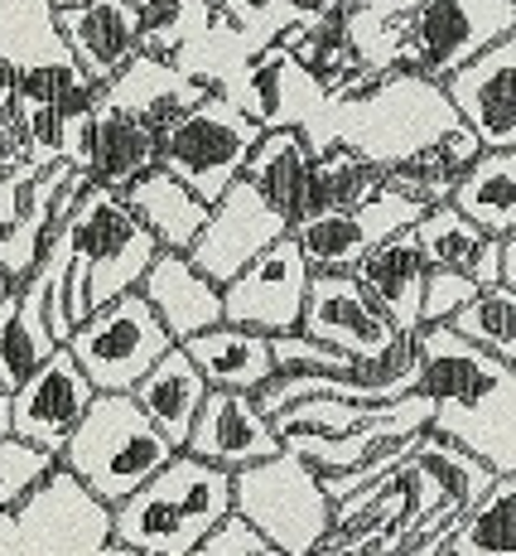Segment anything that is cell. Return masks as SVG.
<instances>
[{
    "mask_svg": "<svg viewBox=\"0 0 516 556\" xmlns=\"http://www.w3.org/2000/svg\"><path fill=\"white\" fill-rule=\"evenodd\" d=\"M454 126H464V122H459L444 83L415 78V73H386V78H376L358 98L328 102L305 126V141L314 155L343 146V151L376 165L382 175H391L405 160L439 146Z\"/></svg>",
    "mask_w": 516,
    "mask_h": 556,
    "instance_id": "cell-1",
    "label": "cell"
},
{
    "mask_svg": "<svg viewBox=\"0 0 516 556\" xmlns=\"http://www.w3.org/2000/svg\"><path fill=\"white\" fill-rule=\"evenodd\" d=\"M236 513V475L179 451L155 479L112 508V542L141 556H193Z\"/></svg>",
    "mask_w": 516,
    "mask_h": 556,
    "instance_id": "cell-2",
    "label": "cell"
},
{
    "mask_svg": "<svg viewBox=\"0 0 516 556\" xmlns=\"http://www.w3.org/2000/svg\"><path fill=\"white\" fill-rule=\"evenodd\" d=\"M63 232H68V248H73V266H68L73 325H88L96 309L141 291V281L159 256L155 232L136 218L131 203L116 189H102V185H92L82 194L73 218L63 223Z\"/></svg>",
    "mask_w": 516,
    "mask_h": 556,
    "instance_id": "cell-3",
    "label": "cell"
},
{
    "mask_svg": "<svg viewBox=\"0 0 516 556\" xmlns=\"http://www.w3.org/2000/svg\"><path fill=\"white\" fill-rule=\"evenodd\" d=\"M179 451L155 431L136 397H96L63 451V475H73L102 508H121Z\"/></svg>",
    "mask_w": 516,
    "mask_h": 556,
    "instance_id": "cell-4",
    "label": "cell"
},
{
    "mask_svg": "<svg viewBox=\"0 0 516 556\" xmlns=\"http://www.w3.org/2000/svg\"><path fill=\"white\" fill-rule=\"evenodd\" d=\"M261 136L266 131L242 106L228 102L222 92H208L198 106L159 126V169L189 185L212 208L232 194V185L246 179V165H251Z\"/></svg>",
    "mask_w": 516,
    "mask_h": 556,
    "instance_id": "cell-5",
    "label": "cell"
},
{
    "mask_svg": "<svg viewBox=\"0 0 516 556\" xmlns=\"http://www.w3.org/2000/svg\"><path fill=\"white\" fill-rule=\"evenodd\" d=\"M507 35H516V0H421L401 20L391 73L449 83Z\"/></svg>",
    "mask_w": 516,
    "mask_h": 556,
    "instance_id": "cell-6",
    "label": "cell"
},
{
    "mask_svg": "<svg viewBox=\"0 0 516 556\" xmlns=\"http://www.w3.org/2000/svg\"><path fill=\"white\" fill-rule=\"evenodd\" d=\"M236 518H246L285 556H314L333 532V498L299 455H275L236 475Z\"/></svg>",
    "mask_w": 516,
    "mask_h": 556,
    "instance_id": "cell-7",
    "label": "cell"
},
{
    "mask_svg": "<svg viewBox=\"0 0 516 556\" xmlns=\"http://www.w3.org/2000/svg\"><path fill=\"white\" fill-rule=\"evenodd\" d=\"M63 349L88 372L96 397H131L150 378V368L175 349V339L159 325V315L150 309L145 295L131 291L106 309H96L88 325L73 329V339Z\"/></svg>",
    "mask_w": 516,
    "mask_h": 556,
    "instance_id": "cell-8",
    "label": "cell"
},
{
    "mask_svg": "<svg viewBox=\"0 0 516 556\" xmlns=\"http://www.w3.org/2000/svg\"><path fill=\"white\" fill-rule=\"evenodd\" d=\"M425 213L429 208H421L415 199L391 194V189L382 185L362 208L309 213V218H299L289 238L299 242V252H305V262L314 266V276H352L376 248H386L391 238L411 232Z\"/></svg>",
    "mask_w": 516,
    "mask_h": 556,
    "instance_id": "cell-9",
    "label": "cell"
},
{
    "mask_svg": "<svg viewBox=\"0 0 516 556\" xmlns=\"http://www.w3.org/2000/svg\"><path fill=\"white\" fill-rule=\"evenodd\" d=\"M309 286H314V266L305 262L295 238L275 242L261 252L232 286H222V325L251 329L261 339L299 334L309 305Z\"/></svg>",
    "mask_w": 516,
    "mask_h": 556,
    "instance_id": "cell-10",
    "label": "cell"
},
{
    "mask_svg": "<svg viewBox=\"0 0 516 556\" xmlns=\"http://www.w3.org/2000/svg\"><path fill=\"white\" fill-rule=\"evenodd\" d=\"M96 388L88 382V372L78 368V358L68 349H59L25 388L10 397V435L39 445L44 455L63 459L73 431L82 426V416L92 412Z\"/></svg>",
    "mask_w": 516,
    "mask_h": 556,
    "instance_id": "cell-11",
    "label": "cell"
},
{
    "mask_svg": "<svg viewBox=\"0 0 516 556\" xmlns=\"http://www.w3.org/2000/svg\"><path fill=\"white\" fill-rule=\"evenodd\" d=\"M289 232L295 228L242 179V185H232L228 199L212 203V218H208V228H203V238L193 242L189 262L198 266L208 281L232 286L256 256L271 252L275 242H285Z\"/></svg>",
    "mask_w": 516,
    "mask_h": 556,
    "instance_id": "cell-12",
    "label": "cell"
},
{
    "mask_svg": "<svg viewBox=\"0 0 516 556\" xmlns=\"http://www.w3.org/2000/svg\"><path fill=\"white\" fill-rule=\"evenodd\" d=\"M222 98L242 106L261 131H305V126L328 106L324 83H319L285 45H271V49L256 53V59L232 78V88L222 92Z\"/></svg>",
    "mask_w": 516,
    "mask_h": 556,
    "instance_id": "cell-13",
    "label": "cell"
},
{
    "mask_svg": "<svg viewBox=\"0 0 516 556\" xmlns=\"http://www.w3.org/2000/svg\"><path fill=\"white\" fill-rule=\"evenodd\" d=\"M299 334L314 339V344L338 349V354H348L358 363L391 354L396 339H405V334H396V325L382 315V305L362 291L358 276H314Z\"/></svg>",
    "mask_w": 516,
    "mask_h": 556,
    "instance_id": "cell-14",
    "label": "cell"
},
{
    "mask_svg": "<svg viewBox=\"0 0 516 556\" xmlns=\"http://www.w3.org/2000/svg\"><path fill=\"white\" fill-rule=\"evenodd\" d=\"M53 29H59L68 59L88 73L92 88H106L121 68H131L145 53L141 10L131 0H78V5L53 10Z\"/></svg>",
    "mask_w": 516,
    "mask_h": 556,
    "instance_id": "cell-15",
    "label": "cell"
},
{
    "mask_svg": "<svg viewBox=\"0 0 516 556\" xmlns=\"http://www.w3.org/2000/svg\"><path fill=\"white\" fill-rule=\"evenodd\" d=\"M415 339H421V392L435 402V421L478 412L492 392H502L512 382L507 363L473 349L468 339H459L449 325L421 329Z\"/></svg>",
    "mask_w": 516,
    "mask_h": 556,
    "instance_id": "cell-16",
    "label": "cell"
},
{
    "mask_svg": "<svg viewBox=\"0 0 516 556\" xmlns=\"http://www.w3.org/2000/svg\"><path fill=\"white\" fill-rule=\"evenodd\" d=\"M184 455L228 469V475H242V469L285 455V441L256 397H246V392H212L198 426H193Z\"/></svg>",
    "mask_w": 516,
    "mask_h": 556,
    "instance_id": "cell-17",
    "label": "cell"
},
{
    "mask_svg": "<svg viewBox=\"0 0 516 556\" xmlns=\"http://www.w3.org/2000/svg\"><path fill=\"white\" fill-rule=\"evenodd\" d=\"M444 92L482 151H516V35L459 68Z\"/></svg>",
    "mask_w": 516,
    "mask_h": 556,
    "instance_id": "cell-18",
    "label": "cell"
},
{
    "mask_svg": "<svg viewBox=\"0 0 516 556\" xmlns=\"http://www.w3.org/2000/svg\"><path fill=\"white\" fill-rule=\"evenodd\" d=\"M141 295L175 344H189V339L222 325V286L208 281L184 252H159L150 276L141 281Z\"/></svg>",
    "mask_w": 516,
    "mask_h": 556,
    "instance_id": "cell-19",
    "label": "cell"
},
{
    "mask_svg": "<svg viewBox=\"0 0 516 556\" xmlns=\"http://www.w3.org/2000/svg\"><path fill=\"white\" fill-rule=\"evenodd\" d=\"M362 281V291L382 305V315L396 325V334H421L425 329V281L429 262L415 242V232H401L386 248H376L367 262L352 271Z\"/></svg>",
    "mask_w": 516,
    "mask_h": 556,
    "instance_id": "cell-20",
    "label": "cell"
},
{
    "mask_svg": "<svg viewBox=\"0 0 516 556\" xmlns=\"http://www.w3.org/2000/svg\"><path fill=\"white\" fill-rule=\"evenodd\" d=\"M193 358V368L208 378L212 392H246V397H261L281 368H275V349L271 339L251 334V329H236V325H218L208 334L189 339L179 344Z\"/></svg>",
    "mask_w": 516,
    "mask_h": 556,
    "instance_id": "cell-21",
    "label": "cell"
},
{
    "mask_svg": "<svg viewBox=\"0 0 516 556\" xmlns=\"http://www.w3.org/2000/svg\"><path fill=\"white\" fill-rule=\"evenodd\" d=\"M150 169H159V126L141 122V116L116 112V106H106L102 92H96V106H92V160H88L92 185L126 194V189H131L136 179H145Z\"/></svg>",
    "mask_w": 516,
    "mask_h": 556,
    "instance_id": "cell-22",
    "label": "cell"
},
{
    "mask_svg": "<svg viewBox=\"0 0 516 556\" xmlns=\"http://www.w3.org/2000/svg\"><path fill=\"white\" fill-rule=\"evenodd\" d=\"M203 98H208V88H203L198 78H189L179 63L155 59V53H141L131 68H121L102 88L106 106H116V112H126V116H141L150 126L175 122L179 112L198 106Z\"/></svg>",
    "mask_w": 516,
    "mask_h": 556,
    "instance_id": "cell-23",
    "label": "cell"
},
{
    "mask_svg": "<svg viewBox=\"0 0 516 556\" xmlns=\"http://www.w3.org/2000/svg\"><path fill=\"white\" fill-rule=\"evenodd\" d=\"M411 232H415V242H421L429 271L473 276L482 291H488V286H502V242L488 238L478 223H468L454 203L429 208Z\"/></svg>",
    "mask_w": 516,
    "mask_h": 556,
    "instance_id": "cell-24",
    "label": "cell"
},
{
    "mask_svg": "<svg viewBox=\"0 0 516 556\" xmlns=\"http://www.w3.org/2000/svg\"><path fill=\"white\" fill-rule=\"evenodd\" d=\"M131 397L141 402V412L155 421V431L165 435L175 451H184L193 426H198V416H203V406L212 397V388H208V378L193 368V358L175 344L155 368H150V378L131 392Z\"/></svg>",
    "mask_w": 516,
    "mask_h": 556,
    "instance_id": "cell-25",
    "label": "cell"
},
{
    "mask_svg": "<svg viewBox=\"0 0 516 556\" xmlns=\"http://www.w3.org/2000/svg\"><path fill=\"white\" fill-rule=\"evenodd\" d=\"M246 185L295 228L309 213V189H314V151L305 131H266L246 165Z\"/></svg>",
    "mask_w": 516,
    "mask_h": 556,
    "instance_id": "cell-26",
    "label": "cell"
},
{
    "mask_svg": "<svg viewBox=\"0 0 516 556\" xmlns=\"http://www.w3.org/2000/svg\"><path fill=\"white\" fill-rule=\"evenodd\" d=\"M131 203V213L145 223L150 232H155L159 252H193V242L203 238V228H208L212 208L193 194L189 185H179L175 175H165V169H150L145 179H136L131 189L121 194Z\"/></svg>",
    "mask_w": 516,
    "mask_h": 556,
    "instance_id": "cell-27",
    "label": "cell"
},
{
    "mask_svg": "<svg viewBox=\"0 0 516 556\" xmlns=\"http://www.w3.org/2000/svg\"><path fill=\"white\" fill-rule=\"evenodd\" d=\"M53 354H59V339H53L35 286L25 281L20 291L0 295V388L15 397Z\"/></svg>",
    "mask_w": 516,
    "mask_h": 556,
    "instance_id": "cell-28",
    "label": "cell"
},
{
    "mask_svg": "<svg viewBox=\"0 0 516 556\" xmlns=\"http://www.w3.org/2000/svg\"><path fill=\"white\" fill-rule=\"evenodd\" d=\"M454 203L468 223H478L488 238H512L516 232V151H482L459 175Z\"/></svg>",
    "mask_w": 516,
    "mask_h": 556,
    "instance_id": "cell-29",
    "label": "cell"
},
{
    "mask_svg": "<svg viewBox=\"0 0 516 556\" xmlns=\"http://www.w3.org/2000/svg\"><path fill=\"white\" fill-rule=\"evenodd\" d=\"M444 556H516V475H498L488 494L449 528Z\"/></svg>",
    "mask_w": 516,
    "mask_h": 556,
    "instance_id": "cell-30",
    "label": "cell"
},
{
    "mask_svg": "<svg viewBox=\"0 0 516 556\" xmlns=\"http://www.w3.org/2000/svg\"><path fill=\"white\" fill-rule=\"evenodd\" d=\"M281 45L295 53V59L305 63L319 83H324L328 102L343 98V92H348L362 73H372V68H362L358 49H352V39H348V25H343V15L324 20V25H309V29H285Z\"/></svg>",
    "mask_w": 516,
    "mask_h": 556,
    "instance_id": "cell-31",
    "label": "cell"
},
{
    "mask_svg": "<svg viewBox=\"0 0 516 556\" xmlns=\"http://www.w3.org/2000/svg\"><path fill=\"white\" fill-rule=\"evenodd\" d=\"M449 329H454L459 339H468L473 349H482L488 358L516 368V291L512 286H488V291H478L454 315Z\"/></svg>",
    "mask_w": 516,
    "mask_h": 556,
    "instance_id": "cell-32",
    "label": "cell"
},
{
    "mask_svg": "<svg viewBox=\"0 0 516 556\" xmlns=\"http://www.w3.org/2000/svg\"><path fill=\"white\" fill-rule=\"evenodd\" d=\"M376 189H382V169L367 165L362 155L333 151L314 155V189H309V213H348V208H362ZM305 213V218H309Z\"/></svg>",
    "mask_w": 516,
    "mask_h": 556,
    "instance_id": "cell-33",
    "label": "cell"
},
{
    "mask_svg": "<svg viewBox=\"0 0 516 556\" xmlns=\"http://www.w3.org/2000/svg\"><path fill=\"white\" fill-rule=\"evenodd\" d=\"M141 10V29H145V53L175 63L184 49H193L203 39V29L212 25V5L208 0H131Z\"/></svg>",
    "mask_w": 516,
    "mask_h": 556,
    "instance_id": "cell-34",
    "label": "cell"
},
{
    "mask_svg": "<svg viewBox=\"0 0 516 556\" xmlns=\"http://www.w3.org/2000/svg\"><path fill=\"white\" fill-rule=\"evenodd\" d=\"M59 475V459L20 435H0V513L29 508V498Z\"/></svg>",
    "mask_w": 516,
    "mask_h": 556,
    "instance_id": "cell-35",
    "label": "cell"
},
{
    "mask_svg": "<svg viewBox=\"0 0 516 556\" xmlns=\"http://www.w3.org/2000/svg\"><path fill=\"white\" fill-rule=\"evenodd\" d=\"M382 185L391 189V194L415 199V203H421V208H439V203H449V199H454V189H459V169L449 165L444 155H439V146H429L425 155L405 160L401 169H391V175H382Z\"/></svg>",
    "mask_w": 516,
    "mask_h": 556,
    "instance_id": "cell-36",
    "label": "cell"
},
{
    "mask_svg": "<svg viewBox=\"0 0 516 556\" xmlns=\"http://www.w3.org/2000/svg\"><path fill=\"white\" fill-rule=\"evenodd\" d=\"M275 349V368L281 372H338V378H352L358 372V358L338 354L328 344H314L305 334H285V339H271Z\"/></svg>",
    "mask_w": 516,
    "mask_h": 556,
    "instance_id": "cell-37",
    "label": "cell"
},
{
    "mask_svg": "<svg viewBox=\"0 0 516 556\" xmlns=\"http://www.w3.org/2000/svg\"><path fill=\"white\" fill-rule=\"evenodd\" d=\"M482 286L473 276H459V271H429L425 281V329L435 325H454V315L464 309Z\"/></svg>",
    "mask_w": 516,
    "mask_h": 556,
    "instance_id": "cell-38",
    "label": "cell"
},
{
    "mask_svg": "<svg viewBox=\"0 0 516 556\" xmlns=\"http://www.w3.org/2000/svg\"><path fill=\"white\" fill-rule=\"evenodd\" d=\"M193 556H285V552L275 547L271 538H261V532H256L246 518H236V513H232V518L222 522V528L212 532V538L203 542Z\"/></svg>",
    "mask_w": 516,
    "mask_h": 556,
    "instance_id": "cell-39",
    "label": "cell"
},
{
    "mask_svg": "<svg viewBox=\"0 0 516 556\" xmlns=\"http://www.w3.org/2000/svg\"><path fill=\"white\" fill-rule=\"evenodd\" d=\"M352 0H261V10L271 15V25L281 29H309V25H324V20L343 15Z\"/></svg>",
    "mask_w": 516,
    "mask_h": 556,
    "instance_id": "cell-40",
    "label": "cell"
},
{
    "mask_svg": "<svg viewBox=\"0 0 516 556\" xmlns=\"http://www.w3.org/2000/svg\"><path fill=\"white\" fill-rule=\"evenodd\" d=\"M439 155H444L449 165H454L459 175H464V169L473 165V160L482 155V141H478V136L468 131V126H454V131H449L444 141H439Z\"/></svg>",
    "mask_w": 516,
    "mask_h": 556,
    "instance_id": "cell-41",
    "label": "cell"
},
{
    "mask_svg": "<svg viewBox=\"0 0 516 556\" xmlns=\"http://www.w3.org/2000/svg\"><path fill=\"white\" fill-rule=\"evenodd\" d=\"M415 5H421V0H352L348 10H358V15H372V20H405Z\"/></svg>",
    "mask_w": 516,
    "mask_h": 556,
    "instance_id": "cell-42",
    "label": "cell"
},
{
    "mask_svg": "<svg viewBox=\"0 0 516 556\" xmlns=\"http://www.w3.org/2000/svg\"><path fill=\"white\" fill-rule=\"evenodd\" d=\"M502 286H512L516 291V232L512 238H502Z\"/></svg>",
    "mask_w": 516,
    "mask_h": 556,
    "instance_id": "cell-43",
    "label": "cell"
},
{
    "mask_svg": "<svg viewBox=\"0 0 516 556\" xmlns=\"http://www.w3.org/2000/svg\"><path fill=\"white\" fill-rule=\"evenodd\" d=\"M88 556H141V552H131V547H121V542H102V547H92Z\"/></svg>",
    "mask_w": 516,
    "mask_h": 556,
    "instance_id": "cell-44",
    "label": "cell"
},
{
    "mask_svg": "<svg viewBox=\"0 0 516 556\" xmlns=\"http://www.w3.org/2000/svg\"><path fill=\"white\" fill-rule=\"evenodd\" d=\"M0 435H10V392L0 388Z\"/></svg>",
    "mask_w": 516,
    "mask_h": 556,
    "instance_id": "cell-45",
    "label": "cell"
},
{
    "mask_svg": "<svg viewBox=\"0 0 516 556\" xmlns=\"http://www.w3.org/2000/svg\"><path fill=\"white\" fill-rule=\"evenodd\" d=\"M49 5H53V10H59V5H78V0H49Z\"/></svg>",
    "mask_w": 516,
    "mask_h": 556,
    "instance_id": "cell-46",
    "label": "cell"
},
{
    "mask_svg": "<svg viewBox=\"0 0 516 556\" xmlns=\"http://www.w3.org/2000/svg\"><path fill=\"white\" fill-rule=\"evenodd\" d=\"M5 291H10V286H5V281H0V295H5Z\"/></svg>",
    "mask_w": 516,
    "mask_h": 556,
    "instance_id": "cell-47",
    "label": "cell"
},
{
    "mask_svg": "<svg viewBox=\"0 0 516 556\" xmlns=\"http://www.w3.org/2000/svg\"><path fill=\"white\" fill-rule=\"evenodd\" d=\"M0 92H15V88H0Z\"/></svg>",
    "mask_w": 516,
    "mask_h": 556,
    "instance_id": "cell-48",
    "label": "cell"
},
{
    "mask_svg": "<svg viewBox=\"0 0 516 556\" xmlns=\"http://www.w3.org/2000/svg\"><path fill=\"white\" fill-rule=\"evenodd\" d=\"M208 5H218V0H208Z\"/></svg>",
    "mask_w": 516,
    "mask_h": 556,
    "instance_id": "cell-49",
    "label": "cell"
},
{
    "mask_svg": "<svg viewBox=\"0 0 516 556\" xmlns=\"http://www.w3.org/2000/svg\"><path fill=\"white\" fill-rule=\"evenodd\" d=\"M0 98H5V92H0Z\"/></svg>",
    "mask_w": 516,
    "mask_h": 556,
    "instance_id": "cell-50",
    "label": "cell"
},
{
    "mask_svg": "<svg viewBox=\"0 0 516 556\" xmlns=\"http://www.w3.org/2000/svg\"><path fill=\"white\" fill-rule=\"evenodd\" d=\"M512 372H516V368H512Z\"/></svg>",
    "mask_w": 516,
    "mask_h": 556,
    "instance_id": "cell-51",
    "label": "cell"
}]
</instances>
